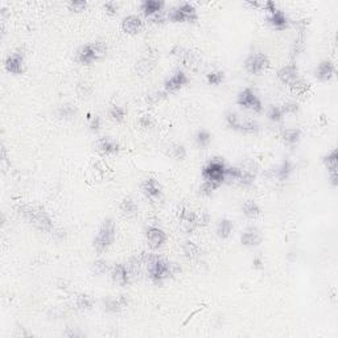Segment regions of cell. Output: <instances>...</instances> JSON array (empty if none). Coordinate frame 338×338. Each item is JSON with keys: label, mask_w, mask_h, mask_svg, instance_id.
I'll use <instances>...</instances> for the list:
<instances>
[{"label": "cell", "mask_w": 338, "mask_h": 338, "mask_svg": "<svg viewBox=\"0 0 338 338\" xmlns=\"http://www.w3.org/2000/svg\"><path fill=\"white\" fill-rule=\"evenodd\" d=\"M165 3L161 0H144L140 6V10L145 17H153L163 12Z\"/></svg>", "instance_id": "22"}, {"label": "cell", "mask_w": 338, "mask_h": 338, "mask_svg": "<svg viewBox=\"0 0 338 338\" xmlns=\"http://www.w3.org/2000/svg\"><path fill=\"white\" fill-rule=\"evenodd\" d=\"M128 300L126 299L125 296H120V297H109L103 301V308H105L106 312L109 313H119L121 309L127 306Z\"/></svg>", "instance_id": "25"}, {"label": "cell", "mask_w": 338, "mask_h": 338, "mask_svg": "<svg viewBox=\"0 0 338 338\" xmlns=\"http://www.w3.org/2000/svg\"><path fill=\"white\" fill-rule=\"evenodd\" d=\"M76 114L77 110L74 109L72 105H64L58 109V116L61 119H65V120H68V119H73L76 116Z\"/></svg>", "instance_id": "35"}, {"label": "cell", "mask_w": 338, "mask_h": 338, "mask_svg": "<svg viewBox=\"0 0 338 338\" xmlns=\"http://www.w3.org/2000/svg\"><path fill=\"white\" fill-rule=\"evenodd\" d=\"M89 127L93 132L99 131V128H101V118L97 116V115L96 116H93L91 120H90V123H89Z\"/></svg>", "instance_id": "45"}, {"label": "cell", "mask_w": 338, "mask_h": 338, "mask_svg": "<svg viewBox=\"0 0 338 338\" xmlns=\"http://www.w3.org/2000/svg\"><path fill=\"white\" fill-rule=\"evenodd\" d=\"M145 238H147L148 246L151 247L152 250L160 249L167 242V234H165L164 230L156 226L148 227L147 231H145Z\"/></svg>", "instance_id": "14"}, {"label": "cell", "mask_w": 338, "mask_h": 338, "mask_svg": "<svg viewBox=\"0 0 338 338\" xmlns=\"http://www.w3.org/2000/svg\"><path fill=\"white\" fill-rule=\"evenodd\" d=\"M103 8H105L106 13L111 15V16L118 13V4L115 3V2H107V3L103 4Z\"/></svg>", "instance_id": "44"}, {"label": "cell", "mask_w": 338, "mask_h": 338, "mask_svg": "<svg viewBox=\"0 0 338 338\" xmlns=\"http://www.w3.org/2000/svg\"><path fill=\"white\" fill-rule=\"evenodd\" d=\"M4 68H6L7 72L15 74V76L23 74L24 70H25V58H24L23 53L16 52L10 54L7 57L6 63H4Z\"/></svg>", "instance_id": "12"}, {"label": "cell", "mask_w": 338, "mask_h": 338, "mask_svg": "<svg viewBox=\"0 0 338 338\" xmlns=\"http://www.w3.org/2000/svg\"><path fill=\"white\" fill-rule=\"evenodd\" d=\"M189 78L182 70H176L169 78L165 79L164 82V89L167 93H173L177 90L182 89L185 85H188Z\"/></svg>", "instance_id": "15"}, {"label": "cell", "mask_w": 338, "mask_h": 338, "mask_svg": "<svg viewBox=\"0 0 338 338\" xmlns=\"http://www.w3.org/2000/svg\"><path fill=\"white\" fill-rule=\"evenodd\" d=\"M132 273L126 264H115L111 269V279L116 286L126 287L130 284Z\"/></svg>", "instance_id": "16"}, {"label": "cell", "mask_w": 338, "mask_h": 338, "mask_svg": "<svg viewBox=\"0 0 338 338\" xmlns=\"http://www.w3.org/2000/svg\"><path fill=\"white\" fill-rule=\"evenodd\" d=\"M242 211L249 220H254V218H256L260 214V207L258 206V204H256L255 201L249 200L243 204Z\"/></svg>", "instance_id": "30"}, {"label": "cell", "mask_w": 338, "mask_h": 338, "mask_svg": "<svg viewBox=\"0 0 338 338\" xmlns=\"http://www.w3.org/2000/svg\"><path fill=\"white\" fill-rule=\"evenodd\" d=\"M211 141V135L207 130H200L196 134V143L200 148H206L207 145L210 144Z\"/></svg>", "instance_id": "32"}, {"label": "cell", "mask_w": 338, "mask_h": 338, "mask_svg": "<svg viewBox=\"0 0 338 338\" xmlns=\"http://www.w3.org/2000/svg\"><path fill=\"white\" fill-rule=\"evenodd\" d=\"M106 52H107V45L102 41H96V43L86 44V45L81 46L77 58L82 65L89 66L96 63L97 59L105 56Z\"/></svg>", "instance_id": "6"}, {"label": "cell", "mask_w": 338, "mask_h": 338, "mask_svg": "<svg viewBox=\"0 0 338 338\" xmlns=\"http://www.w3.org/2000/svg\"><path fill=\"white\" fill-rule=\"evenodd\" d=\"M172 156H173L176 160L181 161L187 158V149L182 144H174L172 148Z\"/></svg>", "instance_id": "38"}, {"label": "cell", "mask_w": 338, "mask_h": 338, "mask_svg": "<svg viewBox=\"0 0 338 338\" xmlns=\"http://www.w3.org/2000/svg\"><path fill=\"white\" fill-rule=\"evenodd\" d=\"M121 29L127 35H138L143 29V21L138 15L126 16L121 21Z\"/></svg>", "instance_id": "21"}, {"label": "cell", "mask_w": 338, "mask_h": 338, "mask_svg": "<svg viewBox=\"0 0 338 338\" xmlns=\"http://www.w3.org/2000/svg\"><path fill=\"white\" fill-rule=\"evenodd\" d=\"M94 305V300L89 295H79L77 297V308L79 311H89Z\"/></svg>", "instance_id": "34"}, {"label": "cell", "mask_w": 338, "mask_h": 338, "mask_svg": "<svg viewBox=\"0 0 338 338\" xmlns=\"http://www.w3.org/2000/svg\"><path fill=\"white\" fill-rule=\"evenodd\" d=\"M282 138L287 144L295 145L301 139V131H300L299 128H287V130L282 132Z\"/></svg>", "instance_id": "28"}, {"label": "cell", "mask_w": 338, "mask_h": 338, "mask_svg": "<svg viewBox=\"0 0 338 338\" xmlns=\"http://www.w3.org/2000/svg\"><path fill=\"white\" fill-rule=\"evenodd\" d=\"M182 251H184L185 256L189 258V259H196V258H198L201 254L200 247H198L194 242H192V240H187V242H184V244H182Z\"/></svg>", "instance_id": "31"}, {"label": "cell", "mask_w": 338, "mask_h": 338, "mask_svg": "<svg viewBox=\"0 0 338 338\" xmlns=\"http://www.w3.org/2000/svg\"><path fill=\"white\" fill-rule=\"evenodd\" d=\"M19 213L21 214V217L25 221H28L30 225L36 227L40 231H44V233H50L54 226H53V222L50 220V217L48 216V213L41 209H37L35 206H29V205H24L19 209Z\"/></svg>", "instance_id": "2"}, {"label": "cell", "mask_w": 338, "mask_h": 338, "mask_svg": "<svg viewBox=\"0 0 338 338\" xmlns=\"http://www.w3.org/2000/svg\"><path fill=\"white\" fill-rule=\"evenodd\" d=\"M283 114H296L299 111V105L296 102H288L282 107Z\"/></svg>", "instance_id": "43"}, {"label": "cell", "mask_w": 338, "mask_h": 338, "mask_svg": "<svg viewBox=\"0 0 338 338\" xmlns=\"http://www.w3.org/2000/svg\"><path fill=\"white\" fill-rule=\"evenodd\" d=\"M226 123L229 128L234 131L244 132V134H255L259 131V125L258 121L249 116H242L236 112H229L226 115Z\"/></svg>", "instance_id": "7"}, {"label": "cell", "mask_w": 338, "mask_h": 338, "mask_svg": "<svg viewBox=\"0 0 338 338\" xmlns=\"http://www.w3.org/2000/svg\"><path fill=\"white\" fill-rule=\"evenodd\" d=\"M167 17L172 23H194L198 20L197 10L191 3H181L173 7Z\"/></svg>", "instance_id": "8"}, {"label": "cell", "mask_w": 338, "mask_h": 338, "mask_svg": "<svg viewBox=\"0 0 338 338\" xmlns=\"http://www.w3.org/2000/svg\"><path fill=\"white\" fill-rule=\"evenodd\" d=\"M141 192H143V194H144L147 198L158 200V198H160L163 188H161L160 182H159L156 178L149 177L143 181V184H141Z\"/></svg>", "instance_id": "18"}, {"label": "cell", "mask_w": 338, "mask_h": 338, "mask_svg": "<svg viewBox=\"0 0 338 338\" xmlns=\"http://www.w3.org/2000/svg\"><path fill=\"white\" fill-rule=\"evenodd\" d=\"M292 171V163L289 160H283L279 167H276V171L273 172V177H276L279 181H286L289 178Z\"/></svg>", "instance_id": "27"}, {"label": "cell", "mask_w": 338, "mask_h": 338, "mask_svg": "<svg viewBox=\"0 0 338 338\" xmlns=\"http://www.w3.org/2000/svg\"><path fill=\"white\" fill-rule=\"evenodd\" d=\"M236 105L240 106L242 109L251 110L254 112H262L263 105L259 97L256 96L255 91L249 87L240 90L238 97H236Z\"/></svg>", "instance_id": "9"}, {"label": "cell", "mask_w": 338, "mask_h": 338, "mask_svg": "<svg viewBox=\"0 0 338 338\" xmlns=\"http://www.w3.org/2000/svg\"><path fill=\"white\" fill-rule=\"evenodd\" d=\"M218 188H220L218 185L213 184L210 181H204L202 185L200 187V192L201 194H204V196H210L214 191H217Z\"/></svg>", "instance_id": "41"}, {"label": "cell", "mask_w": 338, "mask_h": 338, "mask_svg": "<svg viewBox=\"0 0 338 338\" xmlns=\"http://www.w3.org/2000/svg\"><path fill=\"white\" fill-rule=\"evenodd\" d=\"M141 264H145L148 269V275L155 284H161L164 280L169 279L174 275V266L172 263L152 254H143L140 256Z\"/></svg>", "instance_id": "1"}, {"label": "cell", "mask_w": 338, "mask_h": 338, "mask_svg": "<svg viewBox=\"0 0 338 338\" xmlns=\"http://www.w3.org/2000/svg\"><path fill=\"white\" fill-rule=\"evenodd\" d=\"M263 8H264V11L268 12V15H271V13H273L276 10H278V8H276V4L273 3V2H266V3L263 4Z\"/></svg>", "instance_id": "47"}, {"label": "cell", "mask_w": 338, "mask_h": 338, "mask_svg": "<svg viewBox=\"0 0 338 338\" xmlns=\"http://www.w3.org/2000/svg\"><path fill=\"white\" fill-rule=\"evenodd\" d=\"M225 79V73L224 72H211L206 76V81L209 85L218 86L224 82Z\"/></svg>", "instance_id": "36"}, {"label": "cell", "mask_w": 338, "mask_h": 338, "mask_svg": "<svg viewBox=\"0 0 338 338\" xmlns=\"http://www.w3.org/2000/svg\"><path fill=\"white\" fill-rule=\"evenodd\" d=\"M139 123H140L141 127L148 128L153 125V120H152L151 115H143V116H140V119H139Z\"/></svg>", "instance_id": "46"}, {"label": "cell", "mask_w": 338, "mask_h": 338, "mask_svg": "<svg viewBox=\"0 0 338 338\" xmlns=\"http://www.w3.org/2000/svg\"><path fill=\"white\" fill-rule=\"evenodd\" d=\"M178 217H180V221L184 224V226L187 227L188 231H193V229L197 225V214L194 213L193 210L191 209H188L185 206L180 207V211H178Z\"/></svg>", "instance_id": "23"}, {"label": "cell", "mask_w": 338, "mask_h": 338, "mask_svg": "<svg viewBox=\"0 0 338 338\" xmlns=\"http://www.w3.org/2000/svg\"><path fill=\"white\" fill-rule=\"evenodd\" d=\"M115 234H116V227L112 218H106L102 222L98 230L96 239L93 242V247L98 254L105 253L106 250L111 246L115 240Z\"/></svg>", "instance_id": "3"}, {"label": "cell", "mask_w": 338, "mask_h": 338, "mask_svg": "<svg viewBox=\"0 0 338 338\" xmlns=\"http://www.w3.org/2000/svg\"><path fill=\"white\" fill-rule=\"evenodd\" d=\"M91 268H93V272L96 273V275H103V273L107 271V263L102 259H98L93 263Z\"/></svg>", "instance_id": "42"}, {"label": "cell", "mask_w": 338, "mask_h": 338, "mask_svg": "<svg viewBox=\"0 0 338 338\" xmlns=\"http://www.w3.org/2000/svg\"><path fill=\"white\" fill-rule=\"evenodd\" d=\"M335 68L334 64L330 61V59H324L319 64V66L316 68L315 70V77L321 82H326V81H330V79L334 77Z\"/></svg>", "instance_id": "17"}, {"label": "cell", "mask_w": 338, "mask_h": 338, "mask_svg": "<svg viewBox=\"0 0 338 338\" xmlns=\"http://www.w3.org/2000/svg\"><path fill=\"white\" fill-rule=\"evenodd\" d=\"M322 164L325 165L329 173V180L333 187L338 185V176H337V168H338V151L332 149L328 155L322 158Z\"/></svg>", "instance_id": "13"}, {"label": "cell", "mask_w": 338, "mask_h": 338, "mask_svg": "<svg viewBox=\"0 0 338 338\" xmlns=\"http://www.w3.org/2000/svg\"><path fill=\"white\" fill-rule=\"evenodd\" d=\"M68 7L73 12H82L87 7V2H85V0H73V2L68 4Z\"/></svg>", "instance_id": "40"}, {"label": "cell", "mask_w": 338, "mask_h": 338, "mask_svg": "<svg viewBox=\"0 0 338 338\" xmlns=\"http://www.w3.org/2000/svg\"><path fill=\"white\" fill-rule=\"evenodd\" d=\"M253 263H254V266H255L256 268H262L263 262H262V259H260V258H255Z\"/></svg>", "instance_id": "48"}, {"label": "cell", "mask_w": 338, "mask_h": 338, "mask_svg": "<svg viewBox=\"0 0 338 338\" xmlns=\"http://www.w3.org/2000/svg\"><path fill=\"white\" fill-rule=\"evenodd\" d=\"M267 20H268V23L278 30H284L289 26L288 17H287L286 13L280 10H276L275 12L268 15Z\"/></svg>", "instance_id": "24"}, {"label": "cell", "mask_w": 338, "mask_h": 338, "mask_svg": "<svg viewBox=\"0 0 338 338\" xmlns=\"http://www.w3.org/2000/svg\"><path fill=\"white\" fill-rule=\"evenodd\" d=\"M109 115L111 120L116 121V123H121L126 118V109L121 107V106H112L111 109H110Z\"/></svg>", "instance_id": "33"}, {"label": "cell", "mask_w": 338, "mask_h": 338, "mask_svg": "<svg viewBox=\"0 0 338 338\" xmlns=\"http://www.w3.org/2000/svg\"><path fill=\"white\" fill-rule=\"evenodd\" d=\"M269 66V59L264 53H253L247 57L244 61V69L247 73L258 76L260 73H263Z\"/></svg>", "instance_id": "10"}, {"label": "cell", "mask_w": 338, "mask_h": 338, "mask_svg": "<svg viewBox=\"0 0 338 338\" xmlns=\"http://www.w3.org/2000/svg\"><path fill=\"white\" fill-rule=\"evenodd\" d=\"M239 168V176L236 182L243 187H250L254 184V181L256 178V173H258V167L254 161H246L244 164L240 165Z\"/></svg>", "instance_id": "11"}, {"label": "cell", "mask_w": 338, "mask_h": 338, "mask_svg": "<svg viewBox=\"0 0 338 338\" xmlns=\"http://www.w3.org/2000/svg\"><path fill=\"white\" fill-rule=\"evenodd\" d=\"M168 93L167 91H153L151 93V94H148L147 96V102L151 103V105H156V103H159L160 101H163V99L167 97Z\"/></svg>", "instance_id": "39"}, {"label": "cell", "mask_w": 338, "mask_h": 338, "mask_svg": "<svg viewBox=\"0 0 338 338\" xmlns=\"http://www.w3.org/2000/svg\"><path fill=\"white\" fill-rule=\"evenodd\" d=\"M119 209H120L121 214L126 216L127 218L136 217V216H138V211H139L138 205H136V202H135L131 197H127L121 201L120 205H119Z\"/></svg>", "instance_id": "26"}, {"label": "cell", "mask_w": 338, "mask_h": 338, "mask_svg": "<svg viewBox=\"0 0 338 338\" xmlns=\"http://www.w3.org/2000/svg\"><path fill=\"white\" fill-rule=\"evenodd\" d=\"M233 230H234L233 222L230 220H227V218H224V220L220 221V224H218L217 226V235L220 236L221 239H226V238H229V236L231 235Z\"/></svg>", "instance_id": "29"}, {"label": "cell", "mask_w": 338, "mask_h": 338, "mask_svg": "<svg viewBox=\"0 0 338 338\" xmlns=\"http://www.w3.org/2000/svg\"><path fill=\"white\" fill-rule=\"evenodd\" d=\"M226 165L221 158L211 159L204 168H202V177L205 181H210L213 184L221 185L226 180Z\"/></svg>", "instance_id": "5"}, {"label": "cell", "mask_w": 338, "mask_h": 338, "mask_svg": "<svg viewBox=\"0 0 338 338\" xmlns=\"http://www.w3.org/2000/svg\"><path fill=\"white\" fill-rule=\"evenodd\" d=\"M96 149L103 155H115L118 153L120 149V145L115 139L110 138V136H105L97 140L96 143Z\"/></svg>", "instance_id": "19"}, {"label": "cell", "mask_w": 338, "mask_h": 338, "mask_svg": "<svg viewBox=\"0 0 338 338\" xmlns=\"http://www.w3.org/2000/svg\"><path fill=\"white\" fill-rule=\"evenodd\" d=\"M262 234L256 227H249L240 235V243L246 247H256L262 243Z\"/></svg>", "instance_id": "20"}, {"label": "cell", "mask_w": 338, "mask_h": 338, "mask_svg": "<svg viewBox=\"0 0 338 338\" xmlns=\"http://www.w3.org/2000/svg\"><path fill=\"white\" fill-rule=\"evenodd\" d=\"M278 77H279V79L284 85H288L293 91H305L308 83L302 81V78L300 77L299 69H297V66H296L295 64H289V65L283 66L282 69L278 72Z\"/></svg>", "instance_id": "4"}, {"label": "cell", "mask_w": 338, "mask_h": 338, "mask_svg": "<svg viewBox=\"0 0 338 338\" xmlns=\"http://www.w3.org/2000/svg\"><path fill=\"white\" fill-rule=\"evenodd\" d=\"M267 116H268V119L271 121L278 123V121L282 120L284 114H283L282 111V107H279V106H271L268 109V112H267Z\"/></svg>", "instance_id": "37"}]
</instances>
